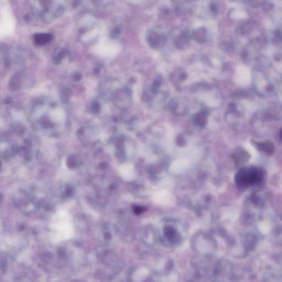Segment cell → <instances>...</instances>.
Instances as JSON below:
<instances>
[{
	"mask_svg": "<svg viewBox=\"0 0 282 282\" xmlns=\"http://www.w3.org/2000/svg\"><path fill=\"white\" fill-rule=\"evenodd\" d=\"M120 173L122 178L126 180H131L135 175V171L134 167L130 165L125 164L121 166L120 169Z\"/></svg>",
	"mask_w": 282,
	"mask_h": 282,
	"instance_id": "cell-2",
	"label": "cell"
},
{
	"mask_svg": "<svg viewBox=\"0 0 282 282\" xmlns=\"http://www.w3.org/2000/svg\"><path fill=\"white\" fill-rule=\"evenodd\" d=\"M262 178L261 170L256 168H245L240 170L235 176L237 186L242 189L260 182Z\"/></svg>",
	"mask_w": 282,
	"mask_h": 282,
	"instance_id": "cell-1",
	"label": "cell"
},
{
	"mask_svg": "<svg viewBox=\"0 0 282 282\" xmlns=\"http://www.w3.org/2000/svg\"><path fill=\"white\" fill-rule=\"evenodd\" d=\"M52 39L51 35L48 34H36L33 37V40L35 44L41 46L49 43Z\"/></svg>",
	"mask_w": 282,
	"mask_h": 282,
	"instance_id": "cell-3",
	"label": "cell"
},
{
	"mask_svg": "<svg viewBox=\"0 0 282 282\" xmlns=\"http://www.w3.org/2000/svg\"><path fill=\"white\" fill-rule=\"evenodd\" d=\"M257 148L259 149L260 151L267 153L268 154L272 153L274 151V146L273 143L269 141H266L263 142L256 144Z\"/></svg>",
	"mask_w": 282,
	"mask_h": 282,
	"instance_id": "cell-4",
	"label": "cell"
}]
</instances>
